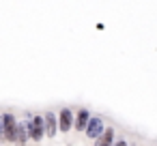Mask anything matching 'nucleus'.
I'll list each match as a JSON object with an SVG mask.
<instances>
[{"label":"nucleus","mask_w":157,"mask_h":146,"mask_svg":"<svg viewBox=\"0 0 157 146\" xmlns=\"http://www.w3.org/2000/svg\"><path fill=\"white\" fill-rule=\"evenodd\" d=\"M30 140V135H28V125H24V122H20L17 125V137H15V146H26V142Z\"/></svg>","instance_id":"nucleus-8"},{"label":"nucleus","mask_w":157,"mask_h":146,"mask_svg":"<svg viewBox=\"0 0 157 146\" xmlns=\"http://www.w3.org/2000/svg\"><path fill=\"white\" fill-rule=\"evenodd\" d=\"M17 118L13 114H2V140L15 144V137H17Z\"/></svg>","instance_id":"nucleus-1"},{"label":"nucleus","mask_w":157,"mask_h":146,"mask_svg":"<svg viewBox=\"0 0 157 146\" xmlns=\"http://www.w3.org/2000/svg\"><path fill=\"white\" fill-rule=\"evenodd\" d=\"M26 125L33 142H41L45 137V116H33V120H28Z\"/></svg>","instance_id":"nucleus-2"},{"label":"nucleus","mask_w":157,"mask_h":146,"mask_svg":"<svg viewBox=\"0 0 157 146\" xmlns=\"http://www.w3.org/2000/svg\"><path fill=\"white\" fill-rule=\"evenodd\" d=\"M0 140H2V116H0Z\"/></svg>","instance_id":"nucleus-10"},{"label":"nucleus","mask_w":157,"mask_h":146,"mask_svg":"<svg viewBox=\"0 0 157 146\" xmlns=\"http://www.w3.org/2000/svg\"><path fill=\"white\" fill-rule=\"evenodd\" d=\"M114 146H127V142H125V140H121V142H114Z\"/></svg>","instance_id":"nucleus-9"},{"label":"nucleus","mask_w":157,"mask_h":146,"mask_svg":"<svg viewBox=\"0 0 157 146\" xmlns=\"http://www.w3.org/2000/svg\"><path fill=\"white\" fill-rule=\"evenodd\" d=\"M73 120H75V116H73V112L69 107H63L58 112V129L60 131H69L73 127Z\"/></svg>","instance_id":"nucleus-4"},{"label":"nucleus","mask_w":157,"mask_h":146,"mask_svg":"<svg viewBox=\"0 0 157 146\" xmlns=\"http://www.w3.org/2000/svg\"><path fill=\"white\" fill-rule=\"evenodd\" d=\"M56 131H58V116L52 114V112H48V116H45V135L54 137Z\"/></svg>","instance_id":"nucleus-6"},{"label":"nucleus","mask_w":157,"mask_h":146,"mask_svg":"<svg viewBox=\"0 0 157 146\" xmlns=\"http://www.w3.org/2000/svg\"><path fill=\"white\" fill-rule=\"evenodd\" d=\"M103 131H105V129H103V120H101L99 116H90V122H88V127H86L84 133H86L90 140H97Z\"/></svg>","instance_id":"nucleus-3"},{"label":"nucleus","mask_w":157,"mask_h":146,"mask_svg":"<svg viewBox=\"0 0 157 146\" xmlns=\"http://www.w3.org/2000/svg\"><path fill=\"white\" fill-rule=\"evenodd\" d=\"M88 122H90V114H88V110H80V112L75 114V120H73V127H75L78 131H86V127H88Z\"/></svg>","instance_id":"nucleus-5"},{"label":"nucleus","mask_w":157,"mask_h":146,"mask_svg":"<svg viewBox=\"0 0 157 146\" xmlns=\"http://www.w3.org/2000/svg\"><path fill=\"white\" fill-rule=\"evenodd\" d=\"M95 146H114V129H105L97 140H95Z\"/></svg>","instance_id":"nucleus-7"}]
</instances>
